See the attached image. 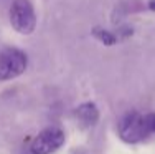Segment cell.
<instances>
[{
	"mask_svg": "<svg viewBox=\"0 0 155 154\" xmlns=\"http://www.w3.org/2000/svg\"><path fill=\"white\" fill-rule=\"evenodd\" d=\"M27 55L18 48H3L0 51V81L20 76L27 70Z\"/></svg>",
	"mask_w": 155,
	"mask_h": 154,
	"instance_id": "7a4b0ae2",
	"label": "cell"
},
{
	"mask_svg": "<svg viewBox=\"0 0 155 154\" xmlns=\"http://www.w3.org/2000/svg\"><path fill=\"white\" fill-rule=\"evenodd\" d=\"M149 9L155 10V0H149Z\"/></svg>",
	"mask_w": 155,
	"mask_h": 154,
	"instance_id": "52a82bcc",
	"label": "cell"
},
{
	"mask_svg": "<svg viewBox=\"0 0 155 154\" xmlns=\"http://www.w3.org/2000/svg\"><path fill=\"white\" fill-rule=\"evenodd\" d=\"M94 36L101 40L104 45H114V43H116V36L110 33V32H106V30H99V28H96Z\"/></svg>",
	"mask_w": 155,
	"mask_h": 154,
	"instance_id": "8992f818",
	"label": "cell"
},
{
	"mask_svg": "<svg viewBox=\"0 0 155 154\" xmlns=\"http://www.w3.org/2000/svg\"><path fill=\"white\" fill-rule=\"evenodd\" d=\"M10 22L17 32L30 35L36 27V15L28 0H15L10 9Z\"/></svg>",
	"mask_w": 155,
	"mask_h": 154,
	"instance_id": "3957f363",
	"label": "cell"
},
{
	"mask_svg": "<svg viewBox=\"0 0 155 154\" xmlns=\"http://www.w3.org/2000/svg\"><path fill=\"white\" fill-rule=\"evenodd\" d=\"M64 144V133L56 126L43 129L33 139L30 151L31 154H53Z\"/></svg>",
	"mask_w": 155,
	"mask_h": 154,
	"instance_id": "277c9868",
	"label": "cell"
},
{
	"mask_svg": "<svg viewBox=\"0 0 155 154\" xmlns=\"http://www.w3.org/2000/svg\"><path fill=\"white\" fill-rule=\"evenodd\" d=\"M119 136L129 144H135V142H140L145 138H149L150 131L147 126L145 115H139V113L125 115L119 121Z\"/></svg>",
	"mask_w": 155,
	"mask_h": 154,
	"instance_id": "6da1fadb",
	"label": "cell"
},
{
	"mask_svg": "<svg viewBox=\"0 0 155 154\" xmlns=\"http://www.w3.org/2000/svg\"><path fill=\"white\" fill-rule=\"evenodd\" d=\"M76 118L84 126H94L99 119V111L94 103H83L76 109Z\"/></svg>",
	"mask_w": 155,
	"mask_h": 154,
	"instance_id": "5b68a950",
	"label": "cell"
}]
</instances>
